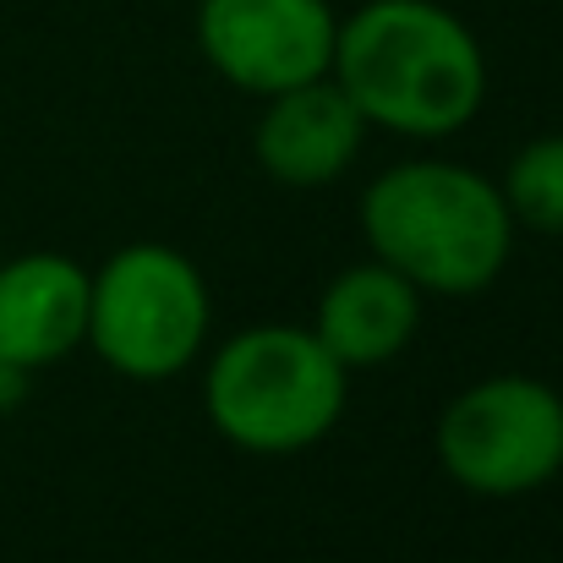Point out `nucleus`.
Returning <instances> with one entry per match:
<instances>
[{
  "mask_svg": "<svg viewBox=\"0 0 563 563\" xmlns=\"http://www.w3.org/2000/svg\"><path fill=\"white\" fill-rule=\"evenodd\" d=\"M329 77L367 126L410 143H443L487 104V49L443 0H362L340 16Z\"/></svg>",
  "mask_w": 563,
  "mask_h": 563,
  "instance_id": "nucleus-1",
  "label": "nucleus"
},
{
  "mask_svg": "<svg viewBox=\"0 0 563 563\" xmlns=\"http://www.w3.org/2000/svg\"><path fill=\"white\" fill-rule=\"evenodd\" d=\"M362 235L421 296H482L515 257V213L498 181L454 159L377 170L362 191Z\"/></svg>",
  "mask_w": 563,
  "mask_h": 563,
  "instance_id": "nucleus-2",
  "label": "nucleus"
},
{
  "mask_svg": "<svg viewBox=\"0 0 563 563\" xmlns=\"http://www.w3.org/2000/svg\"><path fill=\"white\" fill-rule=\"evenodd\" d=\"M351 399V373L312 329L252 323L202 367V410L241 454H301L323 443Z\"/></svg>",
  "mask_w": 563,
  "mask_h": 563,
  "instance_id": "nucleus-3",
  "label": "nucleus"
},
{
  "mask_svg": "<svg viewBox=\"0 0 563 563\" xmlns=\"http://www.w3.org/2000/svg\"><path fill=\"white\" fill-rule=\"evenodd\" d=\"M213 329L202 268L165 241H132L88 279V345L132 383L181 377Z\"/></svg>",
  "mask_w": 563,
  "mask_h": 563,
  "instance_id": "nucleus-4",
  "label": "nucleus"
},
{
  "mask_svg": "<svg viewBox=\"0 0 563 563\" xmlns=\"http://www.w3.org/2000/svg\"><path fill=\"white\" fill-rule=\"evenodd\" d=\"M438 465L476 498H520L563 471V394L531 373H493L438 416Z\"/></svg>",
  "mask_w": 563,
  "mask_h": 563,
  "instance_id": "nucleus-5",
  "label": "nucleus"
},
{
  "mask_svg": "<svg viewBox=\"0 0 563 563\" xmlns=\"http://www.w3.org/2000/svg\"><path fill=\"white\" fill-rule=\"evenodd\" d=\"M340 16L329 0H197V49L241 93L274 99L334 66Z\"/></svg>",
  "mask_w": 563,
  "mask_h": 563,
  "instance_id": "nucleus-6",
  "label": "nucleus"
},
{
  "mask_svg": "<svg viewBox=\"0 0 563 563\" xmlns=\"http://www.w3.org/2000/svg\"><path fill=\"white\" fill-rule=\"evenodd\" d=\"M367 132L373 126L345 99V88L334 77H318V82H301V88L263 99V115L252 126V154H257L268 181L312 191L340 181L362 159Z\"/></svg>",
  "mask_w": 563,
  "mask_h": 563,
  "instance_id": "nucleus-7",
  "label": "nucleus"
},
{
  "mask_svg": "<svg viewBox=\"0 0 563 563\" xmlns=\"http://www.w3.org/2000/svg\"><path fill=\"white\" fill-rule=\"evenodd\" d=\"M88 268L66 252L0 257V362L44 373L88 345Z\"/></svg>",
  "mask_w": 563,
  "mask_h": 563,
  "instance_id": "nucleus-8",
  "label": "nucleus"
},
{
  "mask_svg": "<svg viewBox=\"0 0 563 563\" xmlns=\"http://www.w3.org/2000/svg\"><path fill=\"white\" fill-rule=\"evenodd\" d=\"M421 290L394 274L388 263H351L340 268L323 296H318V312H312V334L323 340V351L345 367V373H362V367H383L394 362L416 329H421Z\"/></svg>",
  "mask_w": 563,
  "mask_h": 563,
  "instance_id": "nucleus-9",
  "label": "nucleus"
},
{
  "mask_svg": "<svg viewBox=\"0 0 563 563\" xmlns=\"http://www.w3.org/2000/svg\"><path fill=\"white\" fill-rule=\"evenodd\" d=\"M498 191H504L515 224H526L537 235H563V132L531 137L509 159Z\"/></svg>",
  "mask_w": 563,
  "mask_h": 563,
  "instance_id": "nucleus-10",
  "label": "nucleus"
},
{
  "mask_svg": "<svg viewBox=\"0 0 563 563\" xmlns=\"http://www.w3.org/2000/svg\"><path fill=\"white\" fill-rule=\"evenodd\" d=\"M27 388H33V373H27V367L0 362V416H5V410H16V405L27 399Z\"/></svg>",
  "mask_w": 563,
  "mask_h": 563,
  "instance_id": "nucleus-11",
  "label": "nucleus"
}]
</instances>
